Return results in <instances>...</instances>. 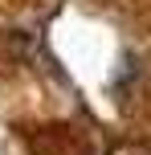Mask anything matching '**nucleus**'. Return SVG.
Segmentation results:
<instances>
[{
  "instance_id": "obj_1",
  "label": "nucleus",
  "mask_w": 151,
  "mask_h": 155,
  "mask_svg": "<svg viewBox=\"0 0 151 155\" xmlns=\"http://www.w3.org/2000/svg\"><path fill=\"white\" fill-rule=\"evenodd\" d=\"M114 155H151V147H123V151H114Z\"/></svg>"
}]
</instances>
